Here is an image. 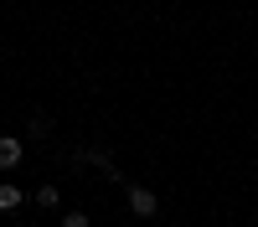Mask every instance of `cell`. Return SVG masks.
Here are the masks:
<instances>
[{
	"label": "cell",
	"mask_w": 258,
	"mask_h": 227,
	"mask_svg": "<svg viewBox=\"0 0 258 227\" xmlns=\"http://www.w3.org/2000/svg\"><path fill=\"white\" fill-rule=\"evenodd\" d=\"M31 134H36V139H52V119H47V114H31Z\"/></svg>",
	"instance_id": "cell-6"
},
{
	"label": "cell",
	"mask_w": 258,
	"mask_h": 227,
	"mask_svg": "<svg viewBox=\"0 0 258 227\" xmlns=\"http://www.w3.org/2000/svg\"><path fill=\"white\" fill-rule=\"evenodd\" d=\"M124 201H129V212H135V217H155V212H160V196L150 191V186H135V181H124Z\"/></svg>",
	"instance_id": "cell-1"
},
{
	"label": "cell",
	"mask_w": 258,
	"mask_h": 227,
	"mask_svg": "<svg viewBox=\"0 0 258 227\" xmlns=\"http://www.w3.org/2000/svg\"><path fill=\"white\" fill-rule=\"evenodd\" d=\"M31 201L41 206V212H57V206H62V186H57V181H47V186H36V191H31Z\"/></svg>",
	"instance_id": "cell-5"
},
{
	"label": "cell",
	"mask_w": 258,
	"mask_h": 227,
	"mask_svg": "<svg viewBox=\"0 0 258 227\" xmlns=\"http://www.w3.org/2000/svg\"><path fill=\"white\" fill-rule=\"evenodd\" d=\"M21 160H26V139L21 134H0V176L21 171Z\"/></svg>",
	"instance_id": "cell-2"
},
{
	"label": "cell",
	"mask_w": 258,
	"mask_h": 227,
	"mask_svg": "<svg viewBox=\"0 0 258 227\" xmlns=\"http://www.w3.org/2000/svg\"><path fill=\"white\" fill-rule=\"evenodd\" d=\"M26 201H31V196L21 191L16 181H0V212H21V206H26Z\"/></svg>",
	"instance_id": "cell-4"
},
{
	"label": "cell",
	"mask_w": 258,
	"mask_h": 227,
	"mask_svg": "<svg viewBox=\"0 0 258 227\" xmlns=\"http://www.w3.org/2000/svg\"><path fill=\"white\" fill-rule=\"evenodd\" d=\"M83 160H88V165H93V171H98L103 181H124V171L114 165V155L103 150V144H93V150H83Z\"/></svg>",
	"instance_id": "cell-3"
},
{
	"label": "cell",
	"mask_w": 258,
	"mask_h": 227,
	"mask_svg": "<svg viewBox=\"0 0 258 227\" xmlns=\"http://www.w3.org/2000/svg\"><path fill=\"white\" fill-rule=\"evenodd\" d=\"M62 227H93L88 212H62Z\"/></svg>",
	"instance_id": "cell-7"
}]
</instances>
